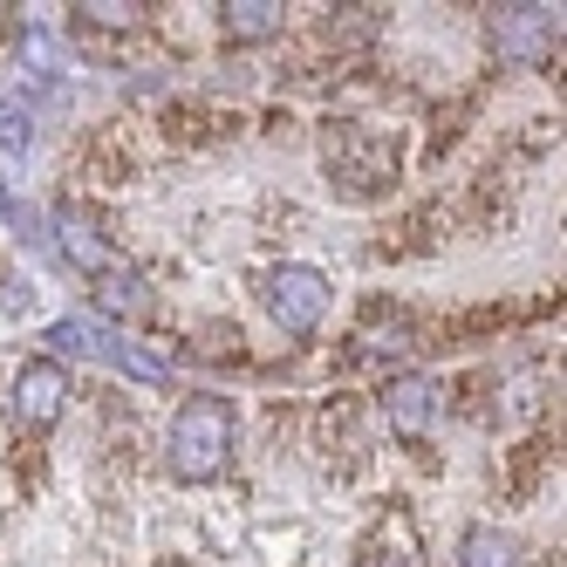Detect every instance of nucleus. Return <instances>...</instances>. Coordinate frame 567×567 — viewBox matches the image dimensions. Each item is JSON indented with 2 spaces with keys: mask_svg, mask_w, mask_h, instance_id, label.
<instances>
[{
  "mask_svg": "<svg viewBox=\"0 0 567 567\" xmlns=\"http://www.w3.org/2000/svg\"><path fill=\"white\" fill-rule=\"evenodd\" d=\"M62 247L83 260V267H96V274H110V247H96V239L83 233V226H62Z\"/></svg>",
  "mask_w": 567,
  "mask_h": 567,
  "instance_id": "nucleus-12",
  "label": "nucleus"
},
{
  "mask_svg": "<svg viewBox=\"0 0 567 567\" xmlns=\"http://www.w3.org/2000/svg\"><path fill=\"white\" fill-rule=\"evenodd\" d=\"M49 342H55V355H90V362H110V370H124V377H137V383H172V370L157 355H144L137 342H124L110 329V321H96V315H62L55 329H49Z\"/></svg>",
  "mask_w": 567,
  "mask_h": 567,
  "instance_id": "nucleus-2",
  "label": "nucleus"
},
{
  "mask_svg": "<svg viewBox=\"0 0 567 567\" xmlns=\"http://www.w3.org/2000/svg\"><path fill=\"white\" fill-rule=\"evenodd\" d=\"M390 165H396V151L383 137H370V131H336L329 137V172L349 192H370L377 178H390Z\"/></svg>",
  "mask_w": 567,
  "mask_h": 567,
  "instance_id": "nucleus-4",
  "label": "nucleus"
},
{
  "mask_svg": "<svg viewBox=\"0 0 567 567\" xmlns=\"http://www.w3.org/2000/svg\"><path fill=\"white\" fill-rule=\"evenodd\" d=\"M383 417H390V431H403V437H424L431 417H437V390H431L424 377H396V383L383 390Z\"/></svg>",
  "mask_w": 567,
  "mask_h": 567,
  "instance_id": "nucleus-7",
  "label": "nucleus"
},
{
  "mask_svg": "<svg viewBox=\"0 0 567 567\" xmlns=\"http://www.w3.org/2000/svg\"><path fill=\"white\" fill-rule=\"evenodd\" d=\"M0 144H8V151L28 144V116H21V110H0Z\"/></svg>",
  "mask_w": 567,
  "mask_h": 567,
  "instance_id": "nucleus-14",
  "label": "nucleus"
},
{
  "mask_svg": "<svg viewBox=\"0 0 567 567\" xmlns=\"http://www.w3.org/2000/svg\"><path fill=\"white\" fill-rule=\"evenodd\" d=\"M62 396H69L62 362H28V370L14 377V417H21L28 431H49V424L62 417Z\"/></svg>",
  "mask_w": 567,
  "mask_h": 567,
  "instance_id": "nucleus-6",
  "label": "nucleus"
},
{
  "mask_svg": "<svg viewBox=\"0 0 567 567\" xmlns=\"http://www.w3.org/2000/svg\"><path fill=\"white\" fill-rule=\"evenodd\" d=\"M75 14L96 21V28H137L144 21V8H131V0H124V8H75Z\"/></svg>",
  "mask_w": 567,
  "mask_h": 567,
  "instance_id": "nucleus-13",
  "label": "nucleus"
},
{
  "mask_svg": "<svg viewBox=\"0 0 567 567\" xmlns=\"http://www.w3.org/2000/svg\"><path fill=\"white\" fill-rule=\"evenodd\" d=\"M554 8H506L499 21H493V42H499V55L506 62H547V49H554Z\"/></svg>",
  "mask_w": 567,
  "mask_h": 567,
  "instance_id": "nucleus-5",
  "label": "nucleus"
},
{
  "mask_svg": "<svg viewBox=\"0 0 567 567\" xmlns=\"http://www.w3.org/2000/svg\"><path fill=\"white\" fill-rule=\"evenodd\" d=\"M260 301H267V315H274L288 336H308L315 321L329 315V280H321L315 267H274V274L260 280Z\"/></svg>",
  "mask_w": 567,
  "mask_h": 567,
  "instance_id": "nucleus-3",
  "label": "nucleus"
},
{
  "mask_svg": "<svg viewBox=\"0 0 567 567\" xmlns=\"http://www.w3.org/2000/svg\"><path fill=\"white\" fill-rule=\"evenodd\" d=\"M103 308H110V315H144V308H151V295L137 288L131 274H124V280L110 274V280H103Z\"/></svg>",
  "mask_w": 567,
  "mask_h": 567,
  "instance_id": "nucleus-11",
  "label": "nucleus"
},
{
  "mask_svg": "<svg viewBox=\"0 0 567 567\" xmlns=\"http://www.w3.org/2000/svg\"><path fill=\"white\" fill-rule=\"evenodd\" d=\"M0 206H8V198H0Z\"/></svg>",
  "mask_w": 567,
  "mask_h": 567,
  "instance_id": "nucleus-15",
  "label": "nucleus"
},
{
  "mask_svg": "<svg viewBox=\"0 0 567 567\" xmlns=\"http://www.w3.org/2000/svg\"><path fill=\"white\" fill-rule=\"evenodd\" d=\"M226 34L233 42H267V34H280V8L274 0H233V8H219Z\"/></svg>",
  "mask_w": 567,
  "mask_h": 567,
  "instance_id": "nucleus-9",
  "label": "nucleus"
},
{
  "mask_svg": "<svg viewBox=\"0 0 567 567\" xmlns=\"http://www.w3.org/2000/svg\"><path fill=\"white\" fill-rule=\"evenodd\" d=\"M233 452V411L219 396H185L178 417H172V472L178 478H213Z\"/></svg>",
  "mask_w": 567,
  "mask_h": 567,
  "instance_id": "nucleus-1",
  "label": "nucleus"
},
{
  "mask_svg": "<svg viewBox=\"0 0 567 567\" xmlns=\"http://www.w3.org/2000/svg\"><path fill=\"white\" fill-rule=\"evenodd\" d=\"M362 567H424V560H417V534H411V519L390 513L377 534H370V547H362Z\"/></svg>",
  "mask_w": 567,
  "mask_h": 567,
  "instance_id": "nucleus-8",
  "label": "nucleus"
},
{
  "mask_svg": "<svg viewBox=\"0 0 567 567\" xmlns=\"http://www.w3.org/2000/svg\"><path fill=\"white\" fill-rule=\"evenodd\" d=\"M458 567H519V547L506 534H493V526H472L458 540Z\"/></svg>",
  "mask_w": 567,
  "mask_h": 567,
  "instance_id": "nucleus-10",
  "label": "nucleus"
}]
</instances>
